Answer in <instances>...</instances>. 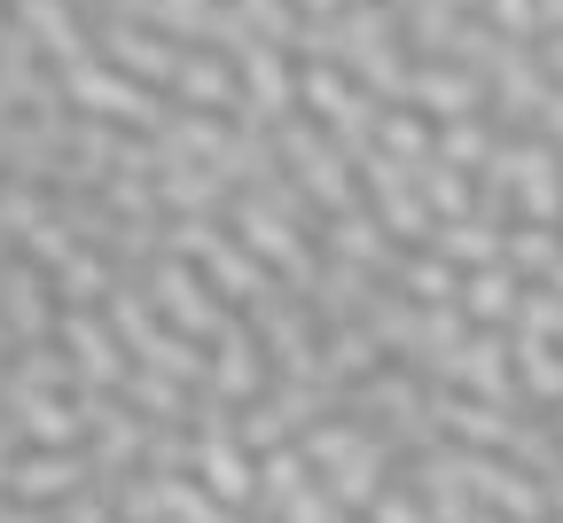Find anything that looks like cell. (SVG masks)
I'll list each match as a JSON object with an SVG mask.
<instances>
[{
    "instance_id": "cell-1",
    "label": "cell",
    "mask_w": 563,
    "mask_h": 523,
    "mask_svg": "<svg viewBox=\"0 0 563 523\" xmlns=\"http://www.w3.org/2000/svg\"><path fill=\"white\" fill-rule=\"evenodd\" d=\"M55 485H70V461H32L24 469V492H55Z\"/></svg>"
}]
</instances>
